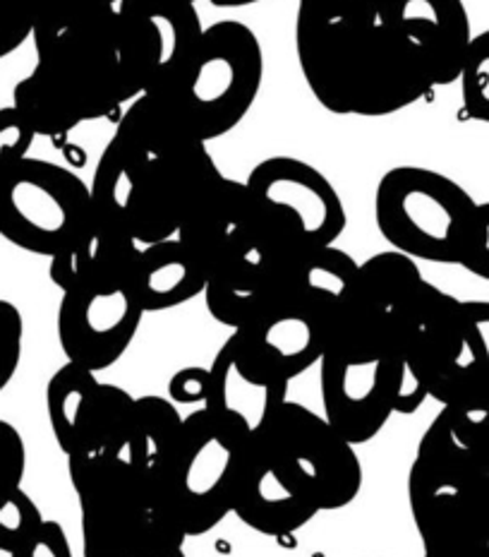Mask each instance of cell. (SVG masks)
Segmentation results:
<instances>
[{
	"label": "cell",
	"mask_w": 489,
	"mask_h": 557,
	"mask_svg": "<svg viewBox=\"0 0 489 557\" xmlns=\"http://www.w3.org/2000/svg\"><path fill=\"white\" fill-rule=\"evenodd\" d=\"M27 469V447L20 431L8 421H0V503L22 487Z\"/></svg>",
	"instance_id": "cell-36"
},
{
	"label": "cell",
	"mask_w": 489,
	"mask_h": 557,
	"mask_svg": "<svg viewBox=\"0 0 489 557\" xmlns=\"http://www.w3.org/2000/svg\"><path fill=\"white\" fill-rule=\"evenodd\" d=\"M324 418L351 445L375 440L396 413L403 361L387 334L348 315L319 361Z\"/></svg>",
	"instance_id": "cell-4"
},
{
	"label": "cell",
	"mask_w": 489,
	"mask_h": 557,
	"mask_svg": "<svg viewBox=\"0 0 489 557\" xmlns=\"http://www.w3.org/2000/svg\"><path fill=\"white\" fill-rule=\"evenodd\" d=\"M463 270L489 282V202H477L468 248L461 260Z\"/></svg>",
	"instance_id": "cell-40"
},
{
	"label": "cell",
	"mask_w": 489,
	"mask_h": 557,
	"mask_svg": "<svg viewBox=\"0 0 489 557\" xmlns=\"http://www.w3.org/2000/svg\"><path fill=\"white\" fill-rule=\"evenodd\" d=\"M209 3L216 8H248V5L260 3V0H209Z\"/></svg>",
	"instance_id": "cell-42"
},
{
	"label": "cell",
	"mask_w": 489,
	"mask_h": 557,
	"mask_svg": "<svg viewBox=\"0 0 489 557\" xmlns=\"http://www.w3.org/2000/svg\"><path fill=\"white\" fill-rule=\"evenodd\" d=\"M13 107L29 123L32 131L43 137L67 135L77 125L87 123L77 103L39 65H34L32 73L15 85Z\"/></svg>",
	"instance_id": "cell-29"
},
{
	"label": "cell",
	"mask_w": 489,
	"mask_h": 557,
	"mask_svg": "<svg viewBox=\"0 0 489 557\" xmlns=\"http://www.w3.org/2000/svg\"><path fill=\"white\" fill-rule=\"evenodd\" d=\"M34 137L37 133L32 131L15 107L0 109V171L29 157Z\"/></svg>",
	"instance_id": "cell-37"
},
{
	"label": "cell",
	"mask_w": 489,
	"mask_h": 557,
	"mask_svg": "<svg viewBox=\"0 0 489 557\" xmlns=\"http://www.w3.org/2000/svg\"><path fill=\"white\" fill-rule=\"evenodd\" d=\"M209 373L212 394L204 406L240 425L248 435H260L288 401V382L262 377L244 366L230 336L221 344Z\"/></svg>",
	"instance_id": "cell-22"
},
{
	"label": "cell",
	"mask_w": 489,
	"mask_h": 557,
	"mask_svg": "<svg viewBox=\"0 0 489 557\" xmlns=\"http://www.w3.org/2000/svg\"><path fill=\"white\" fill-rule=\"evenodd\" d=\"M477 202L453 178L425 166L389 169L377 183L381 238L415 262L461 264Z\"/></svg>",
	"instance_id": "cell-3"
},
{
	"label": "cell",
	"mask_w": 489,
	"mask_h": 557,
	"mask_svg": "<svg viewBox=\"0 0 489 557\" xmlns=\"http://www.w3.org/2000/svg\"><path fill=\"white\" fill-rule=\"evenodd\" d=\"M322 512L351 505L363 487V463L355 445L324 416L308 406L286 401L260 433Z\"/></svg>",
	"instance_id": "cell-9"
},
{
	"label": "cell",
	"mask_w": 489,
	"mask_h": 557,
	"mask_svg": "<svg viewBox=\"0 0 489 557\" xmlns=\"http://www.w3.org/2000/svg\"><path fill=\"white\" fill-rule=\"evenodd\" d=\"M137 173L127 164V159L118 149V145L111 143L103 147V152L97 161L95 178H91L89 193H91V219L97 222L123 228L130 234V202L135 195Z\"/></svg>",
	"instance_id": "cell-30"
},
{
	"label": "cell",
	"mask_w": 489,
	"mask_h": 557,
	"mask_svg": "<svg viewBox=\"0 0 489 557\" xmlns=\"http://www.w3.org/2000/svg\"><path fill=\"white\" fill-rule=\"evenodd\" d=\"M183 421L185 418L180 416L178 406L168 397H159V394L135 397L133 425L123 461L139 479L161 485L168 463L176 455Z\"/></svg>",
	"instance_id": "cell-27"
},
{
	"label": "cell",
	"mask_w": 489,
	"mask_h": 557,
	"mask_svg": "<svg viewBox=\"0 0 489 557\" xmlns=\"http://www.w3.org/2000/svg\"><path fill=\"white\" fill-rule=\"evenodd\" d=\"M417 455L463 479L489 475V382H477L441 406Z\"/></svg>",
	"instance_id": "cell-20"
},
{
	"label": "cell",
	"mask_w": 489,
	"mask_h": 557,
	"mask_svg": "<svg viewBox=\"0 0 489 557\" xmlns=\"http://www.w3.org/2000/svg\"><path fill=\"white\" fill-rule=\"evenodd\" d=\"M89 185L46 159L25 157L0 171V236L15 248L55 258L85 234Z\"/></svg>",
	"instance_id": "cell-6"
},
{
	"label": "cell",
	"mask_w": 489,
	"mask_h": 557,
	"mask_svg": "<svg viewBox=\"0 0 489 557\" xmlns=\"http://www.w3.org/2000/svg\"><path fill=\"white\" fill-rule=\"evenodd\" d=\"M250 437L206 406L183 421L161 487L188 539L204 536L233 515Z\"/></svg>",
	"instance_id": "cell-5"
},
{
	"label": "cell",
	"mask_w": 489,
	"mask_h": 557,
	"mask_svg": "<svg viewBox=\"0 0 489 557\" xmlns=\"http://www.w3.org/2000/svg\"><path fill=\"white\" fill-rule=\"evenodd\" d=\"M358 272L360 262L336 243L286 255V298L314 312L331 336L353 308Z\"/></svg>",
	"instance_id": "cell-21"
},
{
	"label": "cell",
	"mask_w": 489,
	"mask_h": 557,
	"mask_svg": "<svg viewBox=\"0 0 489 557\" xmlns=\"http://www.w3.org/2000/svg\"><path fill=\"white\" fill-rule=\"evenodd\" d=\"M176 238L209 274L260 248L266 236L248 183L221 176L195 202Z\"/></svg>",
	"instance_id": "cell-17"
},
{
	"label": "cell",
	"mask_w": 489,
	"mask_h": 557,
	"mask_svg": "<svg viewBox=\"0 0 489 557\" xmlns=\"http://www.w3.org/2000/svg\"><path fill=\"white\" fill-rule=\"evenodd\" d=\"M206 278V267L178 238H168L139 248L127 284L147 315L202 296Z\"/></svg>",
	"instance_id": "cell-24"
},
{
	"label": "cell",
	"mask_w": 489,
	"mask_h": 557,
	"mask_svg": "<svg viewBox=\"0 0 489 557\" xmlns=\"http://www.w3.org/2000/svg\"><path fill=\"white\" fill-rule=\"evenodd\" d=\"M46 411L65 457H113L123 461L135 397L101 382L95 370L65 363L46 385Z\"/></svg>",
	"instance_id": "cell-10"
},
{
	"label": "cell",
	"mask_w": 489,
	"mask_h": 557,
	"mask_svg": "<svg viewBox=\"0 0 489 557\" xmlns=\"http://www.w3.org/2000/svg\"><path fill=\"white\" fill-rule=\"evenodd\" d=\"M264 83L262 44L244 22L221 20L200 41L159 97L188 131L212 143L244 121Z\"/></svg>",
	"instance_id": "cell-2"
},
{
	"label": "cell",
	"mask_w": 489,
	"mask_h": 557,
	"mask_svg": "<svg viewBox=\"0 0 489 557\" xmlns=\"http://www.w3.org/2000/svg\"><path fill=\"white\" fill-rule=\"evenodd\" d=\"M118 3L121 0H29L34 32L73 25V22L85 20L89 15L115 10Z\"/></svg>",
	"instance_id": "cell-34"
},
{
	"label": "cell",
	"mask_w": 489,
	"mask_h": 557,
	"mask_svg": "<svg viewBox=\"0 0 489 557\" xmlns=\"http://www.w3.org/2000/svg\"><path fill=\"white\" fill-rule=\"evenodd\" d=\"M319 512L317 503L266 443V437L252 435L233 515L252 531L284 539L308 527Z\"/></svg>",
	"instance_id": "cell-15"
},
{
	"label": "cell",
	"mask_w": 489,
	"mask_h": 557,
	"mask_svg": "<svg viewBox=\"0 0 489 557\" xmlns=\"http://www.w3.org/2000/svg\"><path fill=\"white\" fill-rule=\"evenodd\" d=\"M192 3H197V0H192Z\"/></svg>",
	"instance_id": "cell-44"
},
{
	"label": "cell",
	"mask_w": 489,
	"mask_h": 557,
	"mask_svg": "<svg viewBox=\"0 0 489 557\" xmlns=\"http://www.w3.org/2000/svg\"><path fill=\"white\" fill-rule=\"evenodd\" d=\"M403 363L425 382L429 399L441 406L471 389L465 366L463 300L425 282L393 336Z\"/></svg>",
	"instance_id": "cell-12"
},
{
	"label": "cell",
	"mask_w": 489,
	"mask_h": 557,
	"mask_svg": "<svg viewBox=\"0 0 489 557\" xmlns=\"http://www.w3.org/2000/svg\"><path fill=\"white\" fill-rule=\"evenodd\" d=\"M427 278L413 258L399 252H377L360 264L353 308L348 315L393 339L413 300Z\"/></svg>",
	"instance_id": "cell-23"
},
{
	"label": "cell",
	"mask_w": 489,
	"mask_h": 557,
	"mask_svg": "<svg viewBox=\"0 0 489 557\" xmlns=\"http://www.w3.org/2000/svg\"><path fill=\"white\" fill-rule=\"evenodd\" d=\"M224 176L204 143L180 157L137 171L130 202V234L139 246L176 238L195 202Z\"/></svg>",
	"instance_id": "cell-14"
},
{
	"label": "cell",
	"mask_w": 489,
	"mask_h": 557,
	"mask_svg": "<svg viewBox=\"0 0 489 557\" xmlns=\"http://www.w3.org/2000/svg\"><path fill=\"white\" fill-rule=\"evenodd\" d=\"M421 541L423 557H489V475L477 479L456 512Z\"/></svg>",
	"instance_id": "cell-28"
},
{
	"label": "cell",
	"mask_w": 489,
	"mask_h": 557,
	"mask_svg": "<svg viewBox=\"0 0 489 557\" xmlns=\"http://www.w3.org/2000/svg\"><path fill=\"white\" fill-rule=\"evenodd\" d=\"M43 515L32 495L17 487L0 503V553L13 555L22 548L43 524Z\"/></svg>",
	"instance_id": "cell-32"
},
{
	"label": "cell",
	"mask_w": 489,
	"mask_h": 557,
	"mask_svg": "<svg viewBox=\"0 0 489 557\" xmlns=\"http://www.w3.org/2000/svg\"><path fill=\"white\" fill-rule=\"evenodd\" d=\"M145 310L127 282L82 284L63 292L58 306V342L70 363L106 370L135 342Z\"/></svg>",
	"instance_id": "cell-13"
},
{
	"label": "cell",
	"mask_w": 489,
	"mask_h": 557,
	"mask_svg": "<svg viewBox=\"0 0 489 557\" xmlns=\"http://www.w3.org/2000/svg\"><path fill=\"white\" fill-rule=\"evenodd\" d=\"M459 83L465 115L473 121L489 123V29L473 34Z\"/></svg>",
	"instance_id": "cell-31"
},
{
	"label": "cell",
	"mask_w": 489,
	"mask_h": 557,
	"mask_svg": "<svg viewBox=\"0 0 489 557\" xmlns=\"http://www.w3.org/2000/svg\"><path fill=\"white\" fill-rule=\"evenodd\" d=\"M115 17L127 101L166 87L204 32L192 0H121Z\"/></svg>",
	"instance_id": "cell-11"
},
{
	"label": "cell",
	"mask_w": 489,
	"mask_h": 557,
	"mask_svg": "<svg viewBox=\"0 0 489 557\" xmlns=\"http://www.w3.org/2000/svg\"><path fill=\"white\" fill-rule=\"evenodd\" d=\"M25 344V320L15 304L0 298V392L13 382Z\"/></svg>",
	"instance_id": "cell-35"
},
{
	"label": "cell",
	"mask_w": 489,
	"mask_h": 557,
	"mask_svg": "<svg viewBox=\"0 0 489 557\" xmlns=\"http://www.w3.org/2000/svg\"><path fill=\"white\" fill-rule=\"evenodd\" d=\"M91 557H130V555H91ZM159 557H188V555H185V550L180 548V550H173L168 555H159Z\"/></svg>",
	"instance_id": "cell-43"
},
{
	"label": "cell",
	"mask_w": 489,
	"mask_h": 557,
	"mask_svg": "<svg viewBox=\"0 0 489 557\" xmlns=\"http://www.w3.org/2000/svg\"><path fill=\"white\" fill-rule=\"evenodd\" d=\"M296 51L312 97L336 115L379 119L435 89L421 51L375 15L298 5Z\"/></svg>",
	"instance_id": "cell-1"
},
{
	"label": "cell",
	"mask_w": 489,
	"mask_h": 557,
	"mask_svg": "<svg viewBox=\"0 0 489 557\" xmlns=\"http://www.w3.org/2000/svg\"><path fill=\"white\" fill-rule=\"evenodd\" d=\"M324 322L290 298L269 308L258 320L230 334L240 361L262 377L296 380L317 366L326 351Z\"/></svg>",
	"instance_id": "cell-16"
},
{
	"label": "cell",
	"mask_w": 489,
	"mask_h": 557,
	"mask_svg": "<svg viewBox=\"0 0 489 557\" xmlns=\"http://www.w3.org/2000/svg\"><path fill=\"white\" fill-rule=\"evenodd\" d=\"M34 34L29 0H0V61Z\"/></svg>",
	"instance_id": "cell-38"
},
{
	"label": "cell",
	"mask_w": 489,
	"mask_h": 557,
	"mask_svg": "<svg viewBox=\"0 0 489 557\" xmlns=\"http://www.w3.org/2000/svg\"><path fill=\"white\" fill-rule=\"evenodd\" d=\"M465 366L473 382H489V300H463Z\"/></svg>",
	"instance_id": "cell-33"
},
{
	"label": "cell",
	"mask_w": 489,
	"mask_h": 557,
	"mask_svg": "<svg viewBox=\"0 0 489 557\" xmlns=\"http://www.w3.org/2000/svg\"><path fill=\"white\" fill-rule=\"evenodd\" d=\"M37 65L77 103L87 121L106 119L127 103L115 10L58 29L32 34Z\"/></svg>",
	"instance_id": "cell-8"
},
{
	"label": "cell",
	"mask_w": 489,
	"mask_h": 557,
	"mask_svg": "<svg viewBox=\"0 0 489 557\" xmlns=\"http://www.w3.org/2000/svg\"><path fill=\"white\" fill-rule=\"evenodd\" d=\"M248 188L266 240L286 255L334 246L348 216L319 169L296 157H269L250 171Z\"/></svg>",
	"instance_id": "cell-7"
},
{
	"label": "cell",
	"mask_w": 489,
	"mask_h": 557,
	"mask_svg": "<svg viewBox=\"0 0 489 557\" xmlns=\"http://www.w3.org/2000/svg\"><path fill=\"white\" fill-rule=\"evenodd\" d=\"M10 557H73V545L61 521L46 519L41 529Z\"/></svg>",
	"instance_id": "cell-41"
},
{
	"label": "cell",
	"mask_w": 489,
	"mask_h": 557,
	"mask_svg": "<svg viewBox=\"0 0 489 557\" xmlns=\"http://www.w3.org/2000/svg\"><path fill=\"white\" fill-rule=\"evenodd\" d=\"M209 394H212V373H209V368H180L168 380V399L176 406H204L209 401Z\"/></svg>",
	"instance_id": "cell-39"
},
{
	"label": "cell",
	"mask_w": 489,
	"mask_h": 557,
	"mask_svg": "<svg viewBox=\"0 0 489 557\" xmlns=\"http://www.w3.org/2000/svg\"><path fill=\"white\" fill-rule=\"evenodd\" d=\"M139 248L142 246L127 231L89 219L85 234L51 258L49 276L61 292L82 284L127 282Z\"/></svg>",
	"instance_id": "cell-25"
},
{
	"label": "cell",
	"mask_w": 489,
	"mask_h": 557,
	"mask_svg": "<svg viewBox=\"0 0 489 557\" xmlns=\"http://www.w3.org/2000/svg\"><path fill=\"white\" fill-rule=\"evenodd\" d=\"M206 310L233 332L286 298V252L264 240L260 248L218 267L206 278Z\"/></svg>",
	"instance_id": "cell-19"
},
{
	"label": "cell",
	"mask_w": 489,
	"mask_h": 557,
	"mask_svg": "<svg viewBox=\"0 0 489 557\" xmlns=\"http://www.w3.org/2000/svg\"><path fill=\"white\" fill-rule=\"evenodd\" d=\"M377 15L421 51L435 87L456 83L473 39L463 0H379Z\"/></svg>",
	"instance_id": "cell-18"
},
{
	"label": "cell",
	"mask_w": 489,
	"mask_h": 557,
	"mask_svg": "<svg viewBox=\"0 0 489 557\" xmlns=\"http://www.w3.org/2000/svg\"><path fill=\"white\" fill-rule=\"evenodd\" d=\"M111 139L118 145L135 173L151 164L180 157L202 143L154 95H142L130 101V109L121 115Z\"/></svg>",
	"instance_id": "cell-26"
}]
</instances>
